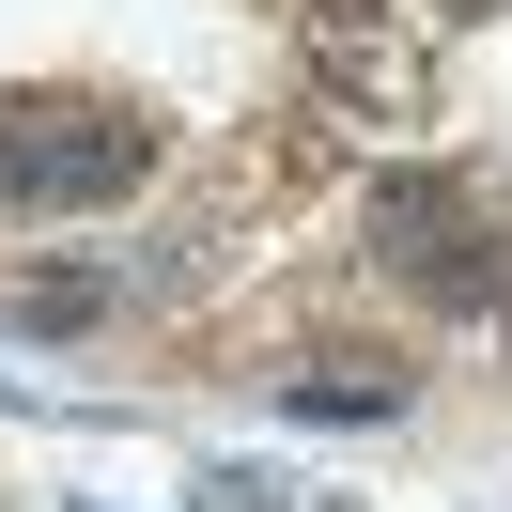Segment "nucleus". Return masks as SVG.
Segmentation results:
<instances>
[{
  "label": "nucleus",
  "mask_w": 512,
  "mask_h": 512,
  "mask_svg": "<svg viewBox=\"0 0 512 512\" xmlns=\"http://www.w3.org/2000/svg\"><path fill=\"white\" fill-rule=\"evenodd\" d=\"M450 16H497V0H450Z\"/></svg>",
  "instance_id": "423d86ee"
},
{
  "label": "nucleus",
  "mask_w": 512,
  "mask_h": 512,
  "mask_svg": "<svg viewBox=\"0 0 512 512\" xmlns=\"http://www.w3.org/2000/svg\"><path fill=\"white\" fill-rule=\"evenodd\" d=\"M280 419H342V435H373V419H404V373H280Z\"/></svg>",
  "instance_id": "20e7f679"
},
{
  "label": "nucleus",
  "mask_w": 512,
  "mask_h": 512,
  "mask_svg": "<svg viewBox=\"0 0 512 512\" xmlns=\"http://www.w3.org/2000/svg\"><path fill=\"white\" fill-rule=\"evenodd\" d=\"M311 32H326V63H342L357 94H404V78L373 63V32H388V0H311Z\"/></svg>",
  "instance_id": "39448f33"
},
{
  "label": "nucleus",
  "mask_w": 512,
  "mask_h": 512,
  "mask_svg": "<svg viewBox=\"0 0 512 512\" xmlns=\"http://www.w3.org/2000/svg\"><path fill=\"white\" fill-rule=\"evenodd\" d=\"M373 264L419 280L435 311H512V233L481 218L450 171H388V187H373Z\"/></svg>",
  "instance_id": "f03ea898"
},
{
  "label": "nucleus",
  "mask_w": 512,
  "mask_h": 512,
  "mask_svg": "<svg viewBox=\"0 0 512 512\" xmlns=\"http://www.w3.org/2000/svg\"><path fill=\"white\" fill-rule=\"evenodd\" d=\"M156 171V125L109 94H47V109H0V218H63V202H125Z\"/></svg>",
  "instance_id": "f257e3e1"
},
{
  "label": "nucleus",
  "mask_w": 512,
  "mask_h": 512,
  "mask_svg": "<svg viewBox=\"0 0 512 512\" xmlns=\"http://www.w3.org/2000/svg\"><path fill=\"white\" fill-rule=\"evenodd\" d=\"M140 280H94V264H32L16 280V326H47V342H78V326H109Z\"/></svg>",
  "instance_id": "7ed1b4c3"
}]
</instances>
